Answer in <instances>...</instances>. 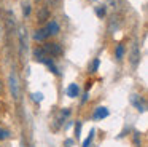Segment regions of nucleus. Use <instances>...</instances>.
<instances>
[{
    "mask_svg": "<svg viewBox=\"0 0 148 147\" xmlns=\"http://www.w3.org/2000/svg\"><path fill=\"white\" fill-rule=\"evenodd\" d=\"M80 131H81V123L77 121V125H75V134H77V139L80 137Z\"/></svg>",
    "mask_w": 148,
    "mask_h": 147,
    "instance_id": "15",
    "label": "nucleus"
},
{
    "mask_svg": "<svg viewBox=\"0 0 148 147\" xmlns=\"http://www.w3.org/2000/svg\"><path fill=\"white\" fill-rule=\"evenodd\" d=\"M140 61V50H138L137 43L132 45V50H131V62L132 66H137V62Z\"/></svg>",
    "mask_w": 148,
    "mask_h": 147,
    "instance_id": "5",
    "label": "nucleus"
},
{
    "mask_svg": "<svg viewBox=\"0 0 148 147\" xmlns=\"http://www.w3.org/2000/svg\"><path fill=\"white\" fill-rule=\"evenodd\" d=\"M105 117H108V109L107 107H97L92 115L94 120H100V118H105Z\"/></svg>",
    "mask_w": 148,
    "mask_h": 147,
    "instance_id": "6",
    "label": "nucleus"
},
{
    "mask_svg": "<svg viewBox=\"0 0 148 147\" xmlns=\"http://www.w3.org/2000/svg\"><path fill=\"white\" fill-rule=\"evenodd\" d=\"M2 93H3V83L0 82V94H2Z\"/></svg>",
    "mask_w": 148,
    "mask_h": 147,
    "instance_id": "18",
    "label": "nucleus"
},
{
    "mask_svg": "<svg viewBox=\"0 0 148 147\" xmlns=\"http://www.w3.org/2000/svg\"><path fill=\"white\" fill-rule=\"evenodd\" d=\"M99 64H100L99 59H94L92 64H91V67H89V70H91V72H97V69H99Z\"/></svg>",
    "mask_w": 148,
    "mask_h": 147,
    "instance_id": "13",
    "label": "nucleus"
},
{
    "mask_svg": "<svg viewBox=\"0 0 148 147\" xmlns=\"http://www.w3.org/2000/svg\"><path fill=\"white\" fill-rule=\"evenodd\" d=\"M10 88H11V93H13V98L14 99L19 98V85H18V77L14 72L10 74Z\"/></svg>",
    "mask_w": 148,
    "mask_h": 147,
    "instance_id": "2",
    "label": "nucleus"
},
{
    "mask_svg": "<svg viewBox=\"0 0 148 147\" xmlns=\"http://www.w3.org/2000/svg\"><path fill=\"white\" fill-rule=\"evenodd\" d=\"M48 37H49V35H48V32H46L45 27L37 29V31L34 32V40H35V42H45Z\"/></svg>",
    "mask_w": 148,
    "mask_h": 147,
    "instance_id": "4",
    "label": "nucleus"
},
{
    "mask_svg": "<svg viewBox=\"0 0 148 147\" xmlns=\"http://www.w3.org/2000/svg\"><path fill=\"white\" fill-rule=\"evenodd\" d=\"M132 104H134V105H135V107H137L140 112H145V110H147V101H145L143 98L135 99V96H132Z\"/></svg>",
    "mask_w": 148,
    "mask_h": 147,
    "instance_id": "7",
    "label": "nucleus"
},
{
    "mask_svg": "<svg viewBox=\"0 0 148 147\" xmlns=\"http://www.w3.org/2000/svg\"><path fill=\"white\" fill-rule=\"evenodd\" d=\"M10 137V131L5 130V128H0V141H5Z\"/></svg>",
    "mask_w": 148,
    "mask_h": 147,
    "instance_id": "12",
    "label": "nucleus"
},
{
    "mask_svg": "<svg viewBox=\"0 0 148 147\" xmlns=\"http://www.w3.org/2000/svg\"><path fill=\"white\" fill-rule=\"evenodd\" d=\"M78 93H80V88H78L77 83H72V85H69V88H67V94H69V98H77Z\"/></svg>",
    "mask_w": 148,
    "mask_h": 147,
    "instance_id": "8",
    "label": "nucleus"
},
{
    "mask_svg": "<svg viewBox=\"0 0 148 147\" xmlns=\"http://www.w3.org/2000/svg\"><path fill=\"white\" fill-rule=\"evenodd\" d=\"M124 53H126V48H124V45H123V43H119L118 46H116V50H115V56H116V59H123V56H124Z\"/></svg>",
    "mask_w": 148,
    "mask_h": 147,
    "instance_id": "10",
    "label": "nucleus"
},
{
    "mask_svg": "<svg viewBox=\"0 0 148 147\" xmlns=\"http://www.w3.org/2000/svg\"><path fill=\"white\" fill-rule=\"evenodd\" d=\"M45 29H46V32H48V35H58L59 31H61L58 21H54V19H49L48 24L45 26Z\"/></svg>",
    "mask_w": 148,
    "mask_h": 147,
    "instance_id": "3",
    "label": "nucleus"
},
{
    "mask_svg": "<svg viewBox=\"0 0 148 147\" xmlns=\"http://www.w3.org/2000/svg\"><path fill=\"white\" fill-rule=\"evenodd\" d=\"M32 96H34V99H35V101H42V99H43L42 93H35V94H32Z\"/></svg>",
    "mask_w": 148,
    "mask_h": 147,
    "instance_id": "16",
    "label": "nucleus"
},
{
    "mask_svg": "<svg viewBox=\"0 0 148 147\" xmlns=\"http://www.w3.org/2000/svg\"><path fill=\"white\" fill-rule=\"evenodd\" d=\"M42 46H43V50L46 51V54L51 56V58L61 56V54H62V46L58 43V42H46V43L42 45Z\"/></svg>",
    "mask_w": 148,
    "mask_h": 147,
    "instance_id": "1",
    "label": "nucleus"
},
{
    "mask_svg": "<svg viewBox=\"0 0 148 147\" xmlns=\"http://www.w3.org/2000/svg\"><path fill=\"white\" fill-rule=\"evenodd\" d=\"M94 134H96V131H94V130H91L89 136L86 137V141H84V142H83V146H81V147H89L91 144H92V139H94Z\"/></svg>",
    "mask_w": 148,
    "mask_h": 147,
    "instance_id": "11",
    "label": "nucleus"
},
{
    "mask_svg": "<svg viewBox=\"0 0 148 147\" xmlns=\"http://www.w3.org/2000/svg\"><path fill=\"white\" fill-rule=\"evenodd\" d=\"M37 19H38V22H45L46 19H49V11L48 8H42L38 11V15H37Z\"/></svg>",
    "mask_w": 148,
    "mask_h": 147,
    "instance_id": "9",
    "label": "nucleus"
},
{
    "mask_svg": "<svg viewBox=\"0 0 148 147\" xmlns=\"http://www.w3.org/2000/svg\"><path fill=\"white\" fill-rule=\"evenodd\" d=\"M30 15V5H26L24 6V16H29Z\"/></svg>",
    "mask_w": 148,
    "mask_h": 147,
    "instance_id": "17",
    "label": "nucleus"
},
{
    "mask_svg": "<svg viewBox=\"0 0 148 147\" xmlns=\"http://www.w3.org/2000/svg\"><path fill=\"white\" fill-rule=\"evenodd\" d=\"M96 15L99 16V18L105 16V6H97V8H96Z\"/></svg>",
    "mask_w": 148,
    "mask_h": 147,
    "instance_id": "14",
    "label": "nucleus"
}]
</instances>
